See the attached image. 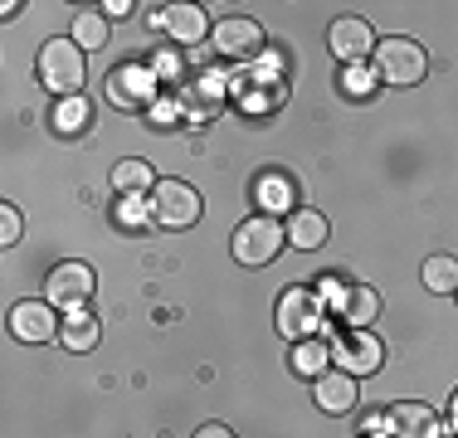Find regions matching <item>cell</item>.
<instances>
[{
	"mask_svg": "<svg viewBox=\"0 0 458 438\" xmlns=\"http://www.w3.org/2000/svg\"><path fill=\"white\" fill-rule=\"evenodd\" d=\"M73 44H79L83 54H89V49H107V15H103V10H83V15L73 20Z\"/></svg>",
	"mask_w": 458,
	"mask_h": 438,
	"instance_id": "obj_23",
	"label": "cell"
},
{
	"mask_svg": "<svg viewBox=\"0 0 458 438\" xmlns=\"http://www.w3.org/2000/svg\"><path fill=\"white\" fill-rule=\"evenodd\" d=\"M327 307H332L336 322H346V332H366L380 316V292L366 288V282H346V288H336V298Z\"/></svg>",
	"mask_w": 458,
	"mask_h": 438,
	"instance_id": "obj_9",
	"label": "cell"
},
{
	"mask_svg": "<svg viewBox=\"0 0 458 438\" xmlns=\"http://www.w3.org/2000/svg\"><path fill=\"white\" fill-rule=\"evenodd\" d=\"M376 83H380V79H376V69H366V63H346V73H342V88H346L352 97H366Z\"/></svg>",
	"mask_w": 458,
	"mask_h": 438,
	"instance_id": "obj_25",
	"label": "cell"
},
{
	"mask_svg": "<svg viewBox=\"0 0 458 438\" xmlns=\"http://www.w3.org/2000/svg\"><path fill=\"white\" fill-rule=\"evenodd\" d=\"M283 244H288V229H283L274 215L244 219V224L234 229V239H229V248H234V258L244 263V268H264V263H274Z\"/></svg>",
	"mask_w": 458,
	"mask_h": 438,
	"instance_id": "obj_3",
	"label": "cell"
},
{
	"mask_svg": "<svg viewBox=\"0 0 458 438\" xmlns=\"http://www.w3.org/2000/svg\"><path fill=\"white\" fill-rule=\"evenodd\" d=\"M254 200L264 205L259 215H283V210H298V190H293V175H283V171H268V175H259L254 181Z\"/></svg>",
	"mask_w": 458,
	"mask_h": 438,
	"instance_id": "obj_17",
	"label": "cell"
},
{
	"mask_svg": "<svg viewBox=\"0 0 458 438\" xmlns=\"http://www.w3.org/2000/svg\"><path fill=\"white\" fill-rule=\"evenodd\" d=\"M151 215H157V224H166V229H191L195 219L205 215L200 190L185 185V181H157V190H151Z\"/></svg>",
	"mask_w": 458,
	"mask_h": 438,
	"instance_id": "obj_6",
	"label": "cell"
},
{
	"mask_svg": "<svg viewBox=\"0 0 458 438\" xmlns=\"http://www.w3.org/2000/svg\"><path fill=\"white\" fill-rule=\"evenodd\" d=\"M288 244L293 248H302V254H312V248H322L327 244V234H332V224H327V215L322 210H312V205H298V210L288 215Z\"/></svg>",
	"mask_w": 458,
	"mask_h": 438,
	"instance_id": "obj_16",
	"label": "cell"
},
{
	"mask_svg": "<svg viewBox=\"0 0 458 438\" xmlns=\"http://www.w3.org/2000/svg\"><path fill=\"white\" fill-rule=\"evenodd\" d=\"M370 59H376V79L386 88H414L424 79V69H429V54H424L414 39H405V35L380 39Z\"/></svg>",
	"mask_w": 458,
	"mask_h": 438,
	"instance_id": "obj_2",
	"label": "cell"
},
{
	"mask_svg": "<svg viewBox=\"0 0 458 438\" xmlns=\"http://www.w3.org/2000/svg\"><path fill=\"white\" fill-rule=\"evenodd\" d=\"M454 438H458V434H454Z\"/></svg>",
	"mask_w": 458,
	"mask_h": 438,
	"instance_id": "obj_32",
	"label": "cell"
},
{
	"mask_svg": "<svg viewBox=\"0 0 458 438\" xmlns=\"http://www.w3.org/2000/svg\"><path fill=\"white\" fill-rule=\"evenodd\" d=\"M327 44H332V54L342 63H361L366 54H376V29L366 25V20H336L332 29H327Z\"/></svg>",
	"mask_w": 458,
	"mask_h": 438,
	"instance_id": "obj_12",
	"label": "cell"
},
{
	"mask_svg": "<svg viewBox=\"0 0 458 438\" xmlns=\"http://www.w3.org/2000/svg\"><path fill=\"white\" fill-rule=\"evenodd\" d=\"M117 219H123L127 229H137V224H147V219H157V215H151V205H141V195H123V210H117Z\"/></svg>",
	"mask_w": 458,
	"mask_h": 438,
	"instance_id": "obj_26",
	"label": "cell"
},
{
	"mask_svg": "<svg viewBox=\"0 0 458 438\" xmlns=\"http://www.w3.org/2000/svg\"><path fill=\"white\" fill-rule=\"evenodd\" d=\"M390 438H439V414L420 400H400L395 409H386Z\"/></svg>",
	"mask_w": 458,
	"mask_h": 438,
	"instance_id": "obj_14",
	"label": "cell"
},
{
	"mask_svg": "<svg viewBox=\"0 0 458 438\" xmlns=\"http://www.w3.org/2000/svg\"><path fill=\"white\" fill-rule=\"evenodd\" d=\"M20 234H25V215H20V205H0V248H15Z\"/></svg>",
	"mask_w": 458,
	"mask_h": 438,
	"instance_id": "obj_24",
	"label": "cell"
},
{
	"mask_svg": "<svg viewBox=\"0 0 458 438\" xmlns=\"http://www.w3.org/2000/svg\"><path fill=\"white\" fill-rule=\"evenodd\" d=\"M454 298H458V292H454Z\"/></svg>",
	"mask_w": 458,
	"mask_h": 438,
	"instance_id": "obj_31",
	"label": "cell"
},
{
	"mask_svg": "<svg viewBox=\"0 0 458 438\" xmlns=\"http://www.w3.org/2000/svg\"><path fill=\"white\" fill-rule=\"evenodd\" d=\"M54 131H59V137H79L83 127L93 122V107H89V97H59V103H54Z\"/></svg>",
	"mask_w": 458,
	"mask_h": 438,
	"instance_id": "obj_20",
	"label": "cell"
},
{
	"mask_svg": "<svg viewBox=\"0 0 458 438\" xmlns=\"http://www.w3.org/2000/svg\"><path fill=\"white\" fill-rule=\"evenodd\" d=\"M59 341L69 346V350H93V346H98V316L89 312V307H79V312H64Z\"/></svg>",
	"mask_w": 458,
	"mask_h": 438,
	"instance_id": "obj_19",
	"label": "cell"
},
{
	"mask_svg": "<svg viewBox=\"0 0 458 438\" xmlns=\"http://www.w3.org/2000/svg\"><path fill=\"white\" fill-rule=\"evenodd\" d=\"M151 97H157V69H147V63H123V69L107 73V103L113 107L137 113V107H151Z\"/></svg>",
	"mask_w": 458,
	"mask_h": 438,
	"instance_id": "obj_7",
	"label": "cell"
},
{
	"mask_svg": "<svg viewBox=\"0 0 458 438\" xmlns=\"http://www.w3.org/2000/svg\"><path fill=\"white\" fill-rule=\"evenodd\" d=\"M103 15H107V20H123V15H132V0H107V5H103Z\"/></svg>",
	"mask_w": 458,
	"mask_h": 438,
	"instance_id": "obj_28",
	"label": "cell"
},
{
	"mask_svg": "<svg viewBox=\"0 0 458 438\" xmlns=\"http://www.w3.org/2000/svg\"><path fill=\"white\" fill-rule=\"evenodd\" d=\"M449 419H454V434H458V390H454V400H449Z\"/></svg>",
	"mask_w": 458,
	"mask_h": 438,
	"instance_id": "obj_30",
	"label": "cell"
},
{
	"mask_svg": "<svg viewBox=\"0 0 458 438\" xmlns=\"http://www.w3.org/2000/svg\"><path fill=\"white\" fill-rule=\"evenodd\" d=\"M151 69H157V79H176V73H181V63H176V54H161V59L151 63Z\"/></svg>",
	"mask_w": 458,
	"mask_h": 438,
	"instance_id": "obj_27",
	"label": "cell"
},
{
	"mask_svg": "<svg viewBox=\"0 0 458 438\" xmlns=\"http://www.w3.org/2000/svg\"><path fill=\"white\" fill-rule=\"evenodd\" d=\"M113 190L117 195H147V190H157V175H151L147 161L127 156V161H117V166H113Z\"/></svg>",
	"mask_w": 458,
	"mask_h": 438,
	"instance_id": "obj_21",
	"label": "cell"
},
{
	"mask_svg": "<svg viewBox=\"0 0 458 438\" xmlns=\"http://www.w3.org/2000/svg\"><path fill=\"white\" fill-rule=\"evenodd\" d=\"M93 288H98V278H93L89 263H79V258L54 263L49 278H45V302L59 307V312H79V307H89Z\"/></svg>",
	"mask_w": 458,
	"mask_h": 438,
	"instance_id": "obj_4",
	"label": "cell"
},
{
	"mask_svg": "<svg viewBox=\"0 0 458 438\" xmlns=\"http://www.w3.org/2000/svg\"><path fill=\"white\" fill-rule=\"evenodd\" d=\"M59 316H54L49 302H15L10 307V336L25 346H39V341H54L59 336Z\"/></svg>",
	"mask_w": 458,
	"mask_h": 438,
	"instance_id": "obj_10",
	"label": "cell"
},
{
	"mask_svg": "<svg viewBox=\"0 0 458 438\" xmlns=\"http://www.w3.org/2000/svg\"><path fill=\"white\" fill-rule=\"evenodd\" d=\"M210 44L225 54V59H249V54L264 49V29H259V20H249V15H225L220 25H215Z\"/></svg>",
	"mask_w": 458,
	"mask_h": 438,
	"instance_id": "obj_11",
	"label": "cell"
},
{
	"mask_svg": "<svg viewBox=\"0 0 458 438\" xmlns=\"http://www.w3.org/2000/svg\"><path fill=\"white\" fill-rule=\"evenodd\" d=\"M161 25H166V35L176 39V44H185V49H195L205 35H215V29H210V15H205L200 5H166Z\"/></svg>",
	"mask_w": 458,
	"mask_h": 438,
	"instance_id": "obj_15",
	"label": "cell"
},
{
	"mask_svg": "<svg viewBox=\"0 0 458 438\" xmlns=\"http://www.w3.org/2000/svg\"><path fill=\"white\" fill-rule=\"evenodd\" d=\"M322 312H327V302L312 288H288L278 298V332L288 336L293 346L312 341V336H318V326H322Z\"/></svg>",
	"mask_w": 458,
	"mask_h": 438,
	"instance_id": "obj_5",
	"label": "cell"
},
{
	"mask_svg": "<svg viewBox=\"0 0 458 438\" xmlns=\"http://www.w3.org/2000/svg\"><path fill=\"white\" fill-rule=\"evenodd\" d=\"M195 438H234V429H225V424H205Z\"/></svg>",
	"mask_w": 458,
	"mask_h": 438,
	"instance_id": "obj_29",
	"label": "cell"
},
{
	"mask_svg": "<svg viewBox=\"0 0 458 438\" xmlns=\"http://www.w3.org/2000/svg\"><path fill=\"white\" fill-rule=\"evenodd\" d=\"M288 370H293V375H302V380L327 375V370H332V346H327L322 336L298 341V346H293V356H288Z\"/></svg>",
	"mask_w": 458,
	"mask_h": 438,
	"instance_id": "obj_18",
	"label": "cell"
},
{
	"mask_svg": "<svg viewBox=\"0 0 458 438\" xmlns=\"http://www.w3.org/2000/svg\"><path fill=\"white\" fill-rule=\"evenodd\" d=\"M420 278H424V288H429V292H458V258H449V254L424 258Z\"/></svg>",
	"mask_w": 458,
	"mask_h": 438,
	"instance_id": "obj_22",
	"label": "cell"
},
{
	"mask_svg": "<svg viewBox=\"0 0 458 438\" xmlns=\"http://www.w3.org/2000/svg\"><path fill=\"white\" fill-rule=\"evenodd\" d=\"M332 360H336V370H346V375H370V370L386 366V346H380V336H370V332H342L332 341Z\"/></svg>",
	"mask_w": 458,
	"mask_h": 438,
	"instance_id": "obj_8",
	"label": "cell"
},
{
	"mask_svg": "<svg viewBox=\"0 0 458 438\" xmlns=\"http://www.w3.org/2000/svg\"><path fill=\"white\" fill-rule=\"evenodd\" d=\"M312 400H318V409L322 414H352L356 409V375H346V370H327V375L312 380Z\"/></svg>",
	"mask_w": 458,
	"mask_h": 438,
	"instance_id": "obj_13",
	"label": "cell"
},
{
	"mask_svg": "<svg viewBox=\"0 0 458 438\" xmlns=\"http://www.w3.org/2000/svg\"><path fill=\"white\" fill-rule=\"evenodd\" d=\"M35 69H39V83H45L54 97H79L83 83H89V54L73 39H49L45 49H39Z\"/></svg>",
	"mask_w": 458,
	"mask_h": 438,
	"instance_id": "obj_1",
	"label": "cell"
}]
</instances>
